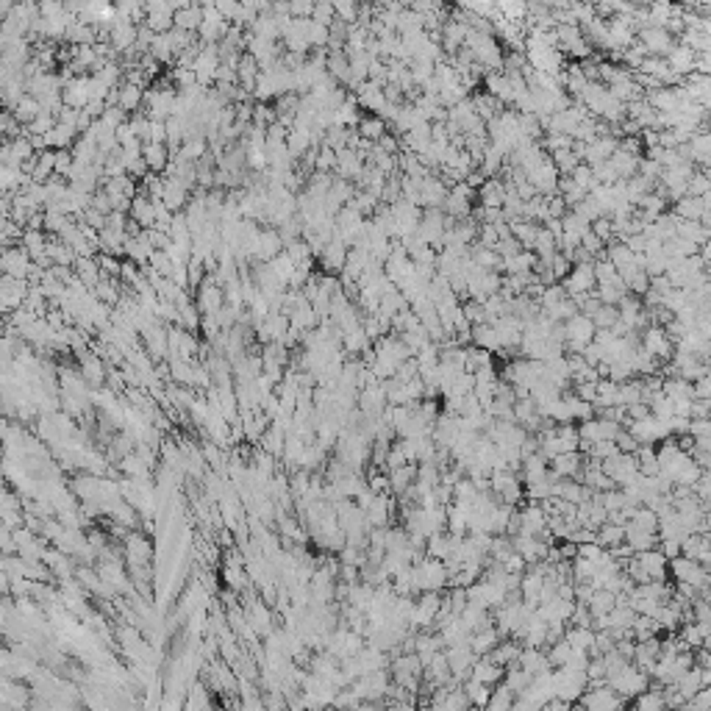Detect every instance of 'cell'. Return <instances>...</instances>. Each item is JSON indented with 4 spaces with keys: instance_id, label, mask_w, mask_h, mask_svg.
Instances as JSON below:
<instances>
[{
    "instance_id": "b9f144b4",
    "label": "cell",
    "mask_w": 711,
    "mask_h": 711,
    "mask_svg": "<svg viewBox=\"0 0 711 711\" xmlns=\"http://www.w3.org/2000/svg\"><path fill=\"white\" fill-rule=\"evenodd\" d=\"M567 297V292H564V286L561 283H553V286H545V292H542V297H539V308L542 311H550L556 303H561Z\"/></svg>"
},
{
    "instance_id": "8992f818",
    "label": "cell",
    "mask_w": 711,
    "mask_h": 711,
    "mask_svg": "<svg viewBox=\"0 0 711 711\" xmlns=\"http://www.w3.org/2000/svg\"><path fill=\"white\" fill-rule=\"evenodd\" d=\"M556 181H558V173H556V167H553V162H550V156L536 167V170H531L528 173V184L533 187V192L536 195H542V198H550V195H556Z\"/></svg>"
},
{
    "instance_id": "277c9868",
    "label": "cell",
    "mask_w": 711,
    "mask_h": 711,
    "mask_svg": "<svg viewBox=\"0 0 711 711\" xmlns=\"http://www.w3.org/2000/svg\"><path fill=\"white\" fill-rule=\"evenodd\" d=\"M600 470L614 480V486H617V489H623L625 483H631V480L639 475L636 459H634V456H628V453H617V456H611V459L600 462Z\"/></svg>"
},
{
    "instance_id": "9f6ffc18",
    "label": "cell",
    "mask_w": 711,
    "mask_h": 711,
    "mask_svg": "<svg viewBox=\"0 0 711 711\" xmlns=\"http://www.w3.org/2000/svg\"><path fill=\"white\" fill-rule=\"evenodd\" d=\"M617 150H623V153H628V156H634V159H642V142H639V136H623L620 142H617Z\"/></svg>"
},
{
    "instance_id": "c3c4849f",
    "label": "cell",
    "mask_w": 711,
    "mask_h": 711,
    "mask_svg": "<svg viewBox=\"0 0 711 711\" xmlns=\"http://www.w3.org/2000/svg\"><path fill=\"white\" fill-rule=\"evenodd\" d=\"M462 314H464V320H467L470 325H483V322H486L483 306H480V303H475V300H467V303H462Z\"/></svg>"
},
{
    "instance_id": "e7e4bbea",
    "label": "cell",
    "mask_w": 711,
    "mask_h": 711,
    "mask_svg": "<svg viewBox=\"0 0 711 711\" xmlns=\"http://www.w3.org/2000/svg\"><path fill=\"white\" fill-rule=\"evenodd\" d=\"M356 711H359V709H356Z\"/></svg>"
},
{
    "instance_id": "52a82bcc",
    "label": "cell",
    "mask_w": 711,
    "mask_h": 711,
    "mask_svg": "<svg viewBox=\"0 0 711 711\" xmlns=\"http://www.w3.org/2000/svg\"><path fill=\"white\" fill-rule=\"evenodd\" d=\"M494 334H497V345L500 350H517L522 342V322L517 317H500L492 322Z\"/></svg>"
},
{
    "instance_id": "f5cc1de1",
    "label": "cell",
    "mask_w": 711,
    "mask_h": 711,
    "mask_svg": "<svg viewBox=\"0 0 711 711\" xmlns=\"http://www.w3.org/2000/svg\"><path fill=\"white\" fill-rule=\"evenodd\" d=\"M334 17H336V14H334V3H314V11H311V19H314V22H320V25L328 28V25L334 22Z\"/></svg>"
},
{
    "instance_id": "4316f807",
    "label": "cell",
    "mask_w": 711,
    "mask_h": 711,
    "mask_svg": "<svg viewBox=\"0 0 711 711\" xmlns=\"http://www.w3.org/2000/svg\"><path fill=\"white\" fill-rule=\"evenodd\" d=\"M325 72H328L336 84H350V64H347V56H345L342 50H339V53H331V50H328Z\"/></svg>"
},
{
    "instance_id": "11a10c76",
    "label": "cell",
    "mask_w": 711,
    "mask_h": 711,
    "mask_svg": "<svg viewBox=\"0 0 711 711\" xmlns=\"http://www.w3.org/2000/svg\"><path fill=\"white\" fill-rule=\"evenodd\" d=\"M570 269H572V264H570V261H567L561 253H556V256L550 258V272H553V278H556L558 283H561V281L570 275Z\"/></svg>"
},
{
    "instance_id": "f907efd6",
    "label": "cell",
    "mask_w": 711,
    "mask_h": 711,
    "mask_svg": "<svg viewBox=\"0 0 711 711\" xmlns=\"http://www.w3.org/2000/svg\"><path fill=\"white\" fill-rule=\"evenodd\" d=\"M614 445H617V451H620V453H628V456H634V453L642 448V445H639V442H636V439H634L625 428H620V434L614 437Z\"/></svg>"
},
{
    "instance_id": "ac0fdd59",
    "label": "cell",
    "mask_w": 711,
    "mask_h": 711,
    "mask_svg": "<svg viewBox=\"0 0 711 711\" xmlns=\"http://www.w3.org/2000/svg\"><path fill=\"white\" fill-rule=\"evenodd\" d=\"M547 467L556 478H572L575 480L581 475V453L578 451L575 453H561L553 462H547Z\"/></svg>"
},
{
    "instance_id": "60d3db41",
    "label": "cell",
    "mask_w": 711,
    "mask_h": 711,
    "mask_svg": "<svg viewBox=\"0 0 711 711\" xmlns=\"http://www.w3.org/2000/svg\"><path fill=\"white\" fill-rule=\"evenodd\" d=\"M589 231V223L586 220H581L575 212H567L564 217H561V234H572V237H584Z\"/></svg>"
},
{
    "instance_id": "83f0119b",
    "label": "cell",
    "mask_w": 711,
    "mask_h": 711,
    "mask_svg": "<svg viewBox=\"0 0 711 711\" xmlns=\"http://www.w3.org/2000/svg\"><path fill=\"white\" fill-rule=\"evenodd\" d=\"M142 162L148 164V170H153V173H162V170L167 167V162H170V150H167L164 145H153V142H145V148H142Z\"/></svg>"
},
{
    "instance_id": "f6af8a7d",
    "label": "cell",
    "mask_w": 711,
    "mask_h": 711,
    "mask_svg": "<svg viewBox=\"0 0 711 711\" xmlns=\"http://www.w3.org/2000/svg\"><path fill=\"white\" fill-rule=\"evenodd\" d=\"M475 494H478V489H475V483L470 478H462L453 486V503H473Z\"/></svg>"
},
{
    "instance_id": "f35d334b",
    "label": "cell",
    "mask_w": 711,
    "mask_h": 711,
    "mask_svg": "<svg viewBox=\"0 0 711 711\" xmlns=\"http://www.w3.org/2000/svg\"><path fill=\"white\" fill-rule=\"evenodd\" d=\"M709 189H711L709 173L695 170V175L687 181V198H703V195H709Z\"/></svg>"
},
{
    "instance_id": "d6a6232c",
    "label": "cell",
    "mask_w": 711,
    "mask_h": 711,
    "mask_svg": "<svg viewBox=\"0 0 711 711\" xmlns=\"http://www.w3.org/2000/svg\"><path fill=\"white\" fill-rule=\"evenodd\" d=\"M614 606H617V600H614V595L606 592V589H595L592 597H589V603H586V609H589L592 617H603V614H609Z\"/></svg>"
},
{
    "instance_id": "91938a15",
    "label": "cell",
    "mask_w": 711,
    "mask_h": 711,
    "mask_svg": "<svg viewBox=\"0 0 711 711\" xmlns=\"http://www.w3.org/2000/svg\"><path fill=\"white\" fill-rule=\"evenodd\" d=\"M692 398L695 400H711V378L703 375L698 381H692Z\"/></svg>"
},
{
    "instance_id": "9a60e30c",
    "label": "cell",
    "mask_w": 711,
    "mask_h": 711,
    "mask_svg": "<svg viewBox=\"0 0 711 711\" xmlns=\"http://www.w3.org/2000/svg\"><path fill=\"white\" fill-rule=\"evenodd\" d=\"M667 67H670L675 75L687 78L689 72H695V53H692L687 45H678V42H675V47L667 53Z\"/></svg>"
},
{
    "instance_id": "8d00e7d4",
    "label": "cell",
    "mask_w": 711,
    "mask_h": 711,
    "mask_svg": "<svg viewBox=\"0 0 711 711\" xmlns=\"http://www.w3.org/2000/svg\"><path fill=\"white\" fill-rule=\"evenodd\" d=\"M503 162H506V159H503V156H500V153H497V150L489 145V148H486V153H483V162H480V167H478V170H480V175H483V178H497V175L503 173Z\"/></svg>"
},
{
    "instance_id": "f546056e",
    "label": "cell",
    "mask_w": 711,
    "mask_h": 711,
    "mask_svg": "<svg viewBox=\"0 0 711 711\" xmlns=\"http://www.w3.org/2000/svg\"><path fill=\"white\" fill-rule=\"evenodd\" d=\"M609 164H611V170L617 173V178H620V181H628V178H634V175H636L639 159H634V156H628V153H623V150H614V153H611V159H609Z\"/></svg>"
},
{
    "instance_id": "ba28073f",
    "label": "cell",
    "mask_w": 711,
    "mask_h": 711,
    "mask_svg": "<svg viewBox=\"0 0 711 711\" xmlns=\"http://www.w3.org/2000/svg\"><path fill=\"white\" fill-rule=\"evenodd\" d=\"M519 514V533L517 536H536L539 531L547 528V514L542 511L539 503H528L522 508H517Z\"/></svg>"
},
{
    "instance_id": "7bdbcfd3",
    "label": "cell",
    "mask_w": 711,
    "mask_h": 711,
    "mask_svg": "<svg viewBox=\"0 0 711 711\" xmlns=\"http://www.w3.org/2000/svg\"><path fill=\"white\" fill-rule=\"evenodd\" d=\"M617 320H620L617 306H600V311L592 317V325H595V331H609Z\"/></svg>"
},
{
    "instance_id": "d590c367",
    "label": "cell",
    "mask_w": 711,
    "mask_h": 711,
    "mask_svg": "<svg viewBox=\"0 0 711 711\" xmlns=\"http://www.w3.org/2000/svg\"><path fill=\"white\" fill-rule=\"evenodd\" d=\"M409 75H412L414 86L420 89L423 84H428V81L434 78V61H428V58H414V61H409Z\"/></svg>"
},
{
    "instance_id": "e575fe53",
    "label": "cell",
    "mask_w": 711,
    "mask_h": 711,
    "mask_svg": "<svg viewBox=\"0 0 711 711\" xmlns=\"http://www.w3.org/2000/svg\"><path fill=\"white\" fill-rule=\"evenodd\" d=\"M564 639H567V645L572 650H589L592 642H595V631L592 628H572V625H567Z\"/></svg>"
},
{
    "instance_id": "681fc988",
    "label": "cell",
    "mask_w": 711,
    "mask_h": 711,
    "mask_svg": "<svg viewBox=\"0 0 711 711\" xmlns=\"http://www.w3.org/2000/svg\"><path fill=\"white\" fill-rule=\"evenodd\" d=\"M589 231H592L595 237L600 239L603 244H611V242H614V231H611V220H609V217H600V220H595V223L589 226Z\"/></svg>"
},
{
    "instance_id": "5bb4252c",
    "label": "cell",
    "mask_w": 711,
    "mask_h": 711,
    "mask_svg": "<svg viewBox=\"0 0 711 711\" xmlns=\"http://www.w3.org/2000/svg\"><path fill=\"white\" fill-rule=\"evenodd\" d=\"M345 258H347V247H345L339 239H331V242L325 244L322 256H320L325 275H339V272H342V267H345Z\"/></svg>"
},
{
    "instance_id": "7402d4cb",
    "label": "cell",
    "mask_w": 711,
    "mask_h": 711,
    "mask_svg": "<svg viewBox=\"0 0 711 711\" xmlns=\"http://www.w3.org/2000/svg\"><path fill=\"white\" fill-rule=\"evenodd\" d=\"M503 636L497 634V628L492 625V628H486V631H478V634H470V650H473L475 659H483V656H489L492 653V648L500 642Z\"/></svg>"
},
{
    "instance_id": "836d02e7",
    "label": "cell",
    "mask_w": 711,
    "mask_h": 711,
    "mask_svg": "<svg viewBox=\"0 0 711 711\" xmlns=\"http://www.w3.org/2000/svg\"><path fill=\"white\" fill-rule=\"evenodd\" d=\"M659 634V623L653 617H642L636 614L634 623H631V639L634 642H645V639H653Z\"/></svg>"
},
{
    "instance_id": "ee69618b",
    "label": "cell",
    "mask_w": 711,
    "mask_h": 711,
    "mask_svg": "<svg viewBox=\"0 0 711 711\" xmlns=\"http://www.w3.org/2000/svg\"><path fill=\"white\" fill-rule=\"evenodd\" d=\"M572 212H575V214H578L581 220H586L589 226H592L595 220H600V217H603V214H600V209H597V203H595V201H592L589 195H586V198H584V201H581V203H578V206H575Z\"/></svg>"
},
{
    "instance_id": "603a6c76",
    "label": "cell",
    "mask_w": 711,
    "mask_h": 711,
    "mask_svg": "<svg viewBox=\"0 0 711 711\" xmlns=\"http://www.w3.org/2000/svg\"><path fill=\"white\" fill-rule=\"evenodd\" d=\"M625 525H631L634 531L656 533V536H659V517H656V511H650L648 506H636L634 514H631V519H628Z\"/></svg>"
},
{
    "instance_id": "5b68a950",
    "label": "cell",
    "mask_w": 711,
    "mask_h": 711,
    "mask_svg": "<svg viewBox=\"0 0 711 711\" xmlns=\"http://www.w3.org/2000/svg\"><path fill=\"white\" fill-rule=\"evenodd\" d=\"M636 42L648 50V56H659V58H667V53L675 47V36H670L664 28H642L636 33Z\"/></svg>"
},
{
    "instance_id": "1f68e13d",
    "label": "cell",
    "mask_w": 711,
    "mask_h": 711,
    "mask_svg": "<svg viewBox=\"0 0 711 711\" xmlns=\"http://www.w3.org/2000/svg\"><path fill=\"white\" fill-rule=\"evenodd\" d=\"M533 264H536V256L531 250H522L517 253L514 258L503 261V275H522V272H533Z\"/></svg>"
},
{
    "instance_id": "d6986e66",
    "label": "cell",
    "mask_w": 711,
    "mask_h": 711,
    "mask_svg": "<svg viewBox=\"0 0 711 711\" xmlns=\"http://www.w3.org/2000/svg\"><path fill=\"white\" fill-rule=\"evenodd\" d=\"M517 667H519L522 673H528L531 678H533V675H539V673H547V670H550L545 650H531V648H522V653H519V659H517Z\"/></svg>"
},
{
    "instance_id": "44dd1931",
    "label": "cell",
    "mask_w": 711,
    "mask_h": 711,
    "mask_svg": "<svg viewBox=\"0 0 711 711\" xmlns=\"http://www.w3.org/2000/svg\"><path fill=\"white\" fill-rule=\"evenodd\" d=\"M470 345L478 347V350H486V353H500V345H497V334L492 325H473L470 328Z\"/></svg>"
},
{
    "instance_id": "680465c9",
    "label": "cell",
    "mask_w": 711,
    "mask_h": 711,
    "mask_svg": "<svg viewBox=\"0 0 711 711\" xmlns=\"http://www.w3.org/2000/svg\"><path fill=\"white\" fill-rule=\"evenodd\" d=\"M412 378H417V361H414V359L403 361V364L395 370V381H398V384H406V381H412Z\"/></svg>"
},
{
    "instance_id": "30bf717a",
    "label": "cell",
    "mask_w": 711,
    "mask_h": 711,
    "mask_svg": "<svg viewBox=\"0 0 711 711\" xmlns=\"http://www.w3.org/2000/svg\"><path fill=\"white\" fill-rule=\"evenodd\" d=\"M361 170H364V159L356 153V150H336V178H342V181H359V175H361Z\"/></svg>"
},
{
    "instance_id": "2e32d148",
    "label": "cell",
    "mask_w": 711,
    "mask_h": 711,
    "mask_svg": "<svg viewBox=\"0 0 711 711\" xmlns=\"http://www.w3.org/2000/svg\"><path fill=\"white\" fill-rule=\"evenodd\" d=\"M519 653H522V645L519 642H514V639H500L494 648H492V653L486 656L492 664H497V667H511V664H517V659H519Z\"/></svg>"
},
{
    "instance_id": "bcb514c9",
    "label": "cell",
    "mask_w": 711,
    "mask_h": 711,
    "mask_svg": "<svg viewBox=\"0 0 711 711\" xmlns=\"http://www.w3.org/2000/svg\"><path fill=\"white\" fill-rule=\"evenodd\" d=\"M570 178H572V184L575 187H581L586 195H589V189L595 187V178H592V170L586 167V164H578L572 173H570Z\"/></svg>"
},
{
    "instance_id": "484cf974",
    "label": "cell",
    "mask_w": 711,
    "mask_h": 711,
    "mask_svg": "<svg viewBox=\"0 0 711 711\" xmlns=\"http://www.w3.org/2000/svg\"><path fill=\"white\" fill-rule=\"evenodd\" d=\"M625 542V528L623 525H611V522H603L597 531H595V545H600L603 550H611L617 545Z\"/></svg>"
},
{
    "instance_id": "cb8c5ba5",
    "label": "cell",
    "mask_w": 711,
    "mask_h": 711,
    "mask_svg": "<svg viewBox=\"0 0 711 711\" xmlns=\"http://www.w3.org/2000/svg\"><path fill=\"white\" fill-rule=\"evenodd\" d=\"M389 492L395 494V497H400L412 483H414V478H417V464H403V467H398V470H389Z\"/></svg>"
},
{
    "instance_id": "816d5d0a",
    "label": "cell",
    "mask_w": 711,
    "mask_h": 711,
    "mask_svg": "<svg viewBox=\"0 0 711 711\" xmlns=\"http://www.w3.org/2000/svg\"><path fill=\"white\" fill-rule=\"evenodd\" d=\"M586 664H589V653L586 650H572L561 670H567V673H586Z\"/></svg>"
},
{
    "instance_id": "4dcf8cb0",
    "label": "cell",
    "mask_w": 711,
    "mask_h": 711,
    "mask_svg": "<svg viewBox=\"0 0 711 711\" xmlns=\"http://www.w3.org/2000/svg\"><path fill=\"white\" fill-rule=\"evenodd\" d=\"M508 228H511V237L522 244V250H531V244H533V239H536V231H539L536 223H528V220H522V217H514V220H508Z\"/></svg>"
},
{
    "instance_id": "4fadbf2b",
    "label": "cell",
    "mask_w": 711,
    "mask_h": 711,
    "mask_svg": "<svg viewBox=\"0 0 711 711\" xmlns=\"http://www.w3.org/2000/svg\"><path fill=\"white\" fill-rule=\"evenodd\" d=\"M503 675H506V670L503 667H497V664H492L486 656L483 659H475V664L470 667V681L475 684H483V687H497L500 681H503Z\"/></svg>"
},
{
    "instance_id": "d4e9b609",
    "label": "cell",
    "mask_w": 711,
    "mask_h": 711,
    "mask_svg": "<svg viewBox=\"0 0 711 711\" xmlns=\"http://www.w3.org/2000/svg\"><path fill=\"white\" fill-rule=\"evenodd\" d=\"M675 237L684 239V242H692V244H706L709 242V228L706 226H701V223H695V220H678V226H675Z\"/></svg>"
},
{
    "instance_id": "7dc6e473",
    "label": "cell",
    "mask_w": 711,
    "mask_h": 711,
    "mask_svg": "<svg viewBox=\"0 0 711 711\" xmlns=\"http://www.w3.org/2000/svg\"><path fill=\"white\" fill-rule=\"evenodd\" d=\"M494 253L500 256V261H508V258H514L517 253H522V244H519V242H517L514 237L500 239V242L494 244Z\"/></svg>"
},
{
    "instance_id": "be15d7a7",
    "label": "cell",
    "mask_w": 711,
    "mask_h": 711,
    "mask_svg": "<svg viewBox=\"0 0 711 711\" xmlns=\"http://www.w3.org/2000/svg\"><path fill=\"white\" fill-rule=\"evenodd\" d=\"M709 406H711V400H692L689 420H709Z\"/></svg>"
},
{
    "instance_id": "9c48e42d",
    "label": "cell",
    "mask_w": 711,
    "mask_h": 711,
    "mask_svg": "<svg viewBox=\"0 0 711 711\" xmlns=\"http://www.w3.org/2000/svg\"><path fill=\"white\" fill-rule=\"evenodd\" d=\"M572 609H575V603H572V600H564V597H558V595H556L553 600L539 603L536 614H539V620H542V623H547V625H553V623H564V625H567V620H570Z\"/></svg>"
},
{
    "instance_id": "7a4b0ae2",
    "label": "cell",
    "mask_w": 711,
    "mask_h": 711,
    "mask_svg": "<svg viewBox=\"0 0 711 711\" xmlns=\"http://www.w3.org/2000/svg\"><path fill=\"white\" fill-rule=\"evenodd\" d=\"M670 572L678 584H689V586L701 589V597H709V570L701 567L698 561L678 556V558L670 561Z\"/></svg>"
},
{
    "instance_id": "6125c7cd",
    "label": "cell",
    "mask_w": 711,
    "mask_h": 711,
    "mask_svg": "<svg viewBox=\"0 0 711 711\" xmlns=\"http://www.w3.org/2000/svg\"><path fill=\"white\" fill-rule=\"evenodd\" d=\"M545 201H547V217H553V220H561V217L570 212L558 195H550V198H545Z\"/></svg>"
},
{
    "instance_id": "6f0895ef",
    "label": "cell",
    "mask_w": 711,
    "mask_h": 711,
    "mask_svg": "<svg viewBox=\"0 0 711 711\" xmlns=\"http://www.w3.org/2000/svg\"><path fill=\"white\" fill-rule=\"evenodd\" d=\"M689 439H703V437H711V420H689V431H687Z\"/></svg>"
},
{
    "instance_id": "94428289",
    "label": "cell",
    "mask_w": 711,
    "mask_h": 711,
    "mask_svg": "<svg viewBox=\"0 0 711 711\" xmlns=\"http://www.w3.org/2000/svg\"><path fill=\"white\" fill-rule=\"evenodd\" d=\"M558 198H561V201H564V206H567V209L572 212V209H575V206H578V203H581V201L586 198V192H584L581 187H575V184H572V187H570V189H567L564 195H558Z\"/></svg>"
},
{
    "instance_id": "7c38bea8",
    "label": "cell",
    "mask_w": 711,
    "mask_h": 711,
    "mask_svg": "<svg viewBox=\"0 0 711 711\" xmlns=\"http://www.w3.org/2000/svg\"><path fill=\"white\" fill-rule=\"evenodd\" d=\"M636 564L645 570L648 581H667V558L659 550H645V553H634Z\"/></svg>"
},
{
    "instance_id": "ffe728a7",
    "label": "cell",
    "mask_w": 711,
    "mask_h": 711,
    "mask_svg": "<svg viewBox=\"0 0 711 711\" xmlns=\"http://www.w3.org/2000/svg\"><path fill=\"white\" fill-rule=\"evenodd\" d=\"M547 459L545 456H539V453H533V456H528V459H522V464H519V480L528 486V483H536V480H545L547 478Z\"/></svg>"
},
{
    "instance_id": "e0dca14e",
    "label": "cell",
    "mask_w": 711,
    "mask_h": 711,
    "mask_svg": "<svg viewBox=\"0 0 711 711\" xmlns=\"http://www.w3.org/2000/svg\"><path fill=\"white\" fill-rule=\"evenodd\" d=\"M503 195H506L503 181H500V178H486L483 187L478 189L480 209H503Z\"/></svg>"
},
{
    "instance_id": "ab89813d",
    "label": "cell",
    "mask_w": 711,
    "mask_h": 711,
    "mask_svg": "<svg viewBox=\"0 0 711 711\" xmlns=\"http://www.w3.org/2000/svg\"><path fill=\"white\" fill-rule=\"evenodd\" d=\"M120 92V100H117V109H123V111H134L136 106H139V100H142V89L139 86H134V84H125L123 89H117Z\"/></svg>"
},
{
    "instance_id": "6da1fadb",
    "label": "cell",
    "mask_w": 711,
    "mask_h": 711,
    "mask_svg": "<svg viewBox=\"0 0 711 711\" xmlns=\"http://www.w3.org/2000/svg\"><path fill=\"white\" fill-rule=\"evenodd\" d=\"M606 687L617 695V698H623V701H631V698H636V695H642L648 687H650V678L648 675H642L634 664H625L617 675H611V678H606Z\"/></svg>"
},
{
    "instance_id": "74e56055",
    "label": "cell",
    "mask_w": 711,
    "mask_h": 711,
    "mask_svg": "<svg viewBox=\"0 0 711 711\" xmlns=\"http://www.w3.org/2000/svg\"><path fill=\"white\" fill-rule=\"evenodd\" d=\"M550 162H553V167H556L558 175H570V173L581 164V159H578L572 150H556V153H550Z\"/></svg>"
},
{
    "instance_id": "db71d44e",
    "label": "cell",
    "mask_w": 711,
    "mask_h": 711,
    "mask_svg": "<svg viewBox=\"0 0 711 711\" xmlns=\"http://www.w3.org/2000/svg\"><path fill=\"white\" fill-rule=\"evenodd\" d=\"M617 453H620V451H617L614 442H595V445L589 448L586 456H592V459H597V462H606V459H611V456H617Z\"/></svg>"
},
{
    "instance_id": "8fae6325",
    "label": "cell",
    "mask_w": 711,
    "mask_h": 711,
    "mask_svg": "<svg viewBox=\"0 0 711 711\" xmlns=\"http://www.w3.org/2000/svg\"><path fill=\"white\" fill-rule=\"evenodd\" d=\"M448 198V187L439 181V175H428L420 184V209H442Z\"/></svg>"
},
{
    "instance_id": "f1b7e54d",
    "label": "cell",
    "mask_w": 711,
    "mask_h": 711,
    "mask_svg": "<svg viewBox=\"0 0 711 711\" xmlns=\"http://www.w3.org/2000/svg\"><path fill=\"white\" fill-rule=\"evenodd\" d=\"M386 131H389V128H386V123H384L381 117H375V114L361 117V120H359V125H356V134H359L361 139H367V142H378Z\"/></svg>"
},
{
    "instance_id": "3957f363",
    "label": "cell",
    "mask_w": 711,
    "mask_h": 711,
    "mask_svg": "<svg viewBox=\"0 0 711 711\" xmlns=\"http://www.w3.org/2000/svg\"><path fill=\"white\" fill-rule=\"evenodd\" d=\"M639 347H642L648 356H653L656 361H662V364H667V361L673 359V353H675L673 342L667 339L664 328H659V325H650V328H645V331L639 334Z\"/></svg>"
}]
</instances>
